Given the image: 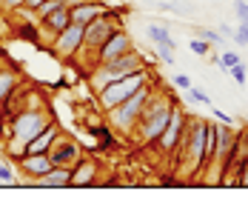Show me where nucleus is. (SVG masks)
Returning <instances> with one entry per match:
<instances>
[{
    "label": "nucleus",
    "mask_w": 248,
    "mask_h": 200,
    "mask_svg": "<svg viewBox=\"0 0 248 200\" xmlns=\"http://www.w3.org/2000/svg\"><path fill=\"white\" fill-rule=\"evenodd\" d=\"M177 103L169 89H163V92H157V86H154V92H151L149 103H146V109H143V115H140V120L134 126V132L128 134L137 146H154V140L160 137V132L166 129L169 123V117H171V106Z\"/></svg>",
    "instance_id": "obj_1"
},
{
    "label": "nucleus",
    "mask_w": 248,
    "mask_h": 200,
    "mask_svg": "<svg viewBox=\"0 0 248 200\" xmlns=\"http://www.w3.org/2000/svg\"><path fill=\"white\" fill-rule=\"evenodd\" d=\"M149 83H154V77H151V66L140 69V72H134V75H125V77H117V80L106 83V86L97 92L100 109H103V112L114 109L117 103H123L125 98H131L134 92H140V89L149 86Z\"/></svg>",
    "instance_id": "obj_2"
},
{
    "label": "nucleus",
    "mask_w": 248,
    "mask_h": 200,
    "mask_svg": "<svg viewBox=\"0 0 248 200\" xmlns=\"http://www.w3.org/2000/svg\"><path fill=\"white\" fill-rule=\"evenodd\" d=\"M151 92H154V83L143 86V89H140V92H134L131 98H125L123 103H117L114 109H108V112H106L108 126H111V129H117L120 134H131V132H134V126H137V120H140V115H143V109H146V103H149Z\"/></svg>",
    "instance_id": "obj_3"
},
{
    "label": "nucleus",
    "mask_w": 248,
    "mask_h": 200,
    "mask_svg": "<svg viewBox=\"0 0 248 200\" xmlns=\"http://www.w3.org/2000/svg\"><path fill=\"white\" fill-rule=\"evenodd\" d=\"M51 120V115L46 112V106H34V109H20L9 117V134L17 140V143H29L43 126ZM6 137V134H3Z\"/></svg>",
    "instance_id": "obj_4"
},
{
    "label": "nucleus",
    "mask_w": 248,
    "mask_h": 200,
    "mask_svg": "<svg viewBox=\"0 0 248 200\" xmlns=\"http://www.w3.org/2000/svg\"><path fill=\"white\" fill-rule=\"evenodd\" d=\"M186 126H188V115H186V109H183L180 103H174L171 106V117H169L166 129L160 132V137L154 140V149L160 151V154H166V157H171L174 149H177V143H180V137H183V132H186Z\"/></svg>",
    "instance_id": "obj_5"
},
{
    "label": "nucleus",
    "mask_w": 248,
    "mask_h": 200,
    "mask_svg": "<svg viewBox=\"0 0 248 200\" xmlns=\"http://www.w3.org/2000/svg\"><path fill=\"white\" fill-rule=\"evenodd\" d=\"M51 54H57L60 60H75L77 54H80V49H83V26L80 23H69L63 32H57L54 37H51L49 43Z\"/></svg>",
    "instance_id": "obj_6"
},
{
    "label": "nucleus",
    "mask_w": 248,
    "mask_h": 200,
    "mask_svg": "<svg viewBox=\"0 0 248 200\" xmlns=\"http://www.w3.org/2000/svg\"><path fill=\"white\" fill-rule=\"evenodd\" d=\"M49 157H51V166H75L77 160L83 157V146L77 143L75 137H69V134H57V140L51 143V149H49Z\"/></svg>",
    "instance_id": "obj_7"
},
{
    "label": "nucleus",
    "mask_w": 248,
    "mask_h": 200,
    "mask_svg": "<svg viewBox=\"0 0 248 200\" xmlns=\"http://www.w3.org/2000/svg\"><path fill=\"white\" fill-rule=\"evenodd\" d=\"M131 49H134V40H131V34L125 32L123 26H120V29H114L108 34V40L97 49V66L100 63H108V60H114V57H120V54H125V51H131Z\"/></svg>",
    "instance_id": "obj_8"
},
{
    "label": "nucleus",
    "mask_w": 248,
    "mask_h": 200,
    "mask_svg": "<svg viewBox=\"0 0 248 200\" xmlns=\"http://www.w3.org/2000/svg\"><path fill=\"white\" fill-rule=\"evenodd\" d=\"M17 169H20L26 177H31V180L43 177L51 169L49 151H34V154H31V151H23V157H17Z\"/></svg>",
    "instance_id": "obj_9"
},
{
    "label": "nucleus",
    "mask_w": 248,
    "mask_h": 200,
    "mask_svg": "<svg viewBox=\"0 0 248 200\" xmlns=\"http://www.w3.org/2000/svg\"><path fill=\"white\" fill-rule=\"evenodd\" d=\"M100 177V163L97 157H80L75 166H72V186H92V183H97Z\"/></svg>",
    "instance_id": "obj_10"
},
{
    "label": "nucleus",
    "mask_w": 248,
    "mask_h": 200,
    "mask_svg": "<svg viewBox=\"0 0 248 200\" xmlns=\"http://www.w3.org/2000/svg\"><path fill=\"white\" fill-rule=\"evenodd\" d=\"M106 12V6H103V0H77L69 6V17H72V23H92L94 17H100Z\"/></svg>",
    "instance_id": "obj_11"
},
{
    "label": "nucleus",
    "mask_w": 248,
    "mask_h": 200,
    "mask_svg": "<svg viewBox=\"0 0 248 200\" xmlns=\"http://www.w3.org/2000/svg\"><path fill=\"white\" fill-rule=\"evenodd\" d=\"M40 23V32H43V37H54L57 32H63L66 26L72 23V17H69V6H60V9H54V12H49L46 17H40L37 20Z\"/></svg>",
    "instance_id": "obj_12"
},
{
    "label": "nucleus",
    "mask_w": 248,
    "mask_h": 200,
    "mask_svg": "<svg viewBox=\"0 0 248 200\" xmlns=\"http://www.w3.org/2000/svg\"><path fill=\"white\" fill-rule=\"evenodd\" d=\"M57 134H60V126L54 123V120H49V123L43 126V129L26 143V151H31V154H34V151H49L51 143L57 140Z\"/></svg>",
    "instance_id": "obj_13"
},
{
    "label": "nucleus",
    "mask_w": 248,
    "mask_h": 200,
    "mask_svg": "<svg viewBox=\"0 0 248 200\" xmlns=\"http://www.w3.org/2000/svg\"><path fill=\"white\" fill-rule=\"evenodd\" d=\"M34 183L46 186V189H66V186H72V169L69 166H51L49 172L43 177H37Z\"/></svg>",
    "instance_id": "obj_14"
},
{
    "label": "nucleus",
    "mask_w": 248,
    "mask_h": 200,
    "mask_svg": "<svg viewBox=\"0 0 248 200\" xmlns=\"http://www.w3.org/2000/svg\"><path fill=\"white\" fill-rule=\"evenodd\" d=\"M17 86H20V72L12 66H0V106L15 95Z\"/></svg>",
    "instance_id": "obj_15"
},
{
    "label": "nucleus",
    "mask_w": 248,
    "mask_h": 200,
    "mask_svg": "<svg viewBox=\"0 0 248 200\" xmlns=\"http://www.w3.org/2000/svg\"><path fill=\"white\" fill-rule=\"evenodd\" d=\"M12 34H15V37H20L23 43H31V46H40V40H43L40 23H31V20H15Z\"/></svg>",
    "instance_id": "obj_16"
},
{
    "label": "nucleus",
    "mask_w": 248,
    "mask_h": 200,
    "mask_svg": "<svg viewBox=\"0 0 248 200\" xmlns=\"http://www.w3.org/2000/svg\"><path fill=\"white\" fill-rule=\"evenodd\" d=\"M146 34H149V40L154 46H169V49H177V40L171 37V32H169V26L166 23H151L146 29Z\"/></svg>",
    "instance_id": "obj_17"
},
{
    "label": "nucleus",
    "mask_w": 248,
    "mask_h": 200,
    "mask_svg": "<svg viewBox=\"0 0 248 200\" xmlns=\"http://www.w3.org/2000/svg\"><path fill=\"white\" fill-rule=\"evenodd\" d=\"M197 37H202L205 43H211V46H223L225 37L220 34V29H208V26H197Z\"/></svg>",
    "instance_id": "obj_18"
},
{
    "label": "nucleus",
    "mask_w": 248,
    "mask_h": 200,
    "mask_svg": "<svg viewBox=\"0 0 248 200\" xmlns=\"http://www.w3.org/2000/svg\"><path fill=\"white\" fill-rule=\"evenodd\" d=\"M186 95H188V98L194 100V103L205 106V109H208V106H214L211 95H208V92H202V89H200V86H194V83H191V89H186Z\"/></svg>",
    "instance_id": "obj_19"
},
{
    "label": "nucleus",
    "mask_w": 248,
    "mask_h": 200,
    "mask_svg": "<svg viewBox=\"0 0 248 200\" xmlns=\"http://www.w3.org/2000/svg\"><path fill=\"white\" fill-rule=\"evenodd\" d=\"M228 77H231L237 86H246V83H248V63L240 60L237 66H231V69H228Z\"/></svg>",
    "instance_id": "obj_20"
},
{
    "label": "nucleus",
    "mask_w": 248,
    "mask_h": 200,
    "mask_svg": "<svg viewBox=\"0 0 248 200\" xmlns=\"http://www.w3.org/2000/svg\"><path fill=\"white\" fill-rule=\"evenodd\" d=\"M240 60H243V57H240L237 51L228 49V51H223V54H220V63H217V66H220V72H223V75H228V69H231V66H237Z\"/></svg>",
    "instance_id": "obj_21"
},
{
    "label": "nucleus",
    "mask_w": 248,
    "mask_h": 200,
    "mask_svg": "<svg viewBox=\"0 0 248 200\" xmlns=\"http://www.w3.org/2000/svg\"><path fill=\"white\" fill-rule=\"evenodd\" d=\"M0 183H17V172L9 160H0Z\"/></svg>",
    "instance_id": "obj_22"
},
{
    "label": "nucleus",
    "mask_w": 248,
    "mask_h": 200,
    "mask_svg": "<svg viewBox=\"0 0 248 200\" xmlns=\"http://www.w3.org/2000/svg\"><path fill=\"white\" fill-rule=\"evenodd\" d=\"M188 49L194 51L197 57H208V51H211V43H205L202 37H191V40H188Z\"/></svg>",
    "instance_id": "obj_23"
},
{
    "label": "nucleus",
    "mask_w": 248,
    "mask_h": 200,
    "mask_svg": "<svg viewBox=\"0 0 248 200\" xmlns=\"http://www.w3.org/2000/svg\"><path fill=\"white\" fill-rule=\"evenodd\" d=\"M154 51H157V60L160 63H166V66L174 63V49H169V46H154Z\"/></svg>",
    "instance_id": "obj_24"
},
{
    "label": "nucleus",
    "mask_w": 248,
    "mask_h": 200,
    "mask_svg": "<svg viewBox=\"0 0 248 200\" xmlns=\"http://www.w3.org/2000/svg\"><path fill=\"white\" fill-rule=\"evenodd\" d=\"M234 15L240 23H248V0H234Z\"/></svg>",
    "instance_id": "obj_25"
},
{
    "label": "nucleus",
    "mask_w": 248,
    "mask_h": 200,
    "mask_svg": "<svg viewBox=\"0 0 248 200\" xmlns=\"http://www.w3.org/2000/svg\"><path fill=\"white\" fill-rule=\"evenodd\" d=\"M208 112L220 120V123H225V126H234V115H228V112H223V109H217V106H208Z\"/></svg>",
    "instance_id": "obj_26"
},
{
    "label": "nucleus",
    "mask_w": 248,
    "mask_h": 200,
    "mask_svg": "<svg viewBox=\"0 0 248 200\" xmlns=\"http://www.w3.org/2000/svg\"><path fill=\"white\" fill-rule=\"evenodd\" d=\"M237 186H246L248 189V157L237 166Z\"/></svg>",
    "instance_id": "obj_27"
},
{
    "label": "nucleus",
    "mask_w": 248,
    "mask_h": 200,
    "mask_svg": "<svg viewBox=\"0 0 248 200\" xmlns=\"http://www.w3.org/2000/svg\"><path fill=\"white\" fill-rule=\"evenodd\" d=\"M171 83L177 86V89H180V92H186V89H191V83H194V80H191L188 75H183V72H180V75H174Z\"/></svg>",
    "instance_id": "obj_28"
},
{
    "label": "nucleus",
    "mask_w": 248,
    "mask_h": 200,
    "mask_svg": "<svg viewBox=\"0 0 248 200\" xmlns=\"http://www.w3.org/2000/svg\"><path fill=\"white\" fill-rule=\"evenodd\" d=\"M23 6V0H0V9L6 12V15H12L15 9H20Z\"/></svg>",
    "instance_id": "obj_29"
},
{
    "label": "nucleus",
    "mask_w": 248,
    "mask_h": 200,
    "mask_svg": "<svg viewBox=\"0 0 248 200\" xmlns=\"http://www.w3.org/2000/svg\"><path fill=\"white\" fill-rule=\"evenodd\" d=\"M40 3H43V0H23V6H26V9H34V12L40 9Z\"/></svg>",
    "instance_id": "obj_30"
},
{
    "label": "nucleus",
    "mask_w": 248,
    "mask_h": 200,
    "mask_svg": "<svg viewBox=\"0 0 248 200\" xmlns=\"http://www.w3.org/2000/svg\"><path fill=\"white\" fill-rule=\"evenodd\" d=\"M220 34H223V37H225V34L231 37V34H234V29H231V26H228V23H220Z\"/></svg>",
    "instance_id": "obj_31"
},
{
    "label": "nucleus",
    "mask_w": 248,
    "mask_h": 200,
    "mask_svg": "<svg viewBox=\"0 0 248 200\" xmlns=\"http://www.w3.org/2000/svg\"><path fill=\"white\" fill-rule=\"evenodd\" d=\"M246 46H248V32H246Z\"/></svg>",
    "instance_id": "obj_32"
},
{
    "label": "nucleus",
    "mask_w": 248,
    "mask_h": 200,
    "mask_svg": "<svg viewBox=\"0 0 248 200\" xmlns=\"http://www.w3.org/2000/svg\"><path fill=\"white\" fill-rule=\"evenodd\" d=\"M75 3H77V0H75Z\"/></svg>",
    "instance_id": "obj_33"
}]
</instances>
